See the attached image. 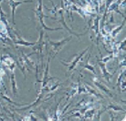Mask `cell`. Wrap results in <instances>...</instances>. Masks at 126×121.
<instances>
[{"label":"cell","instance_id":"cell-1","mask_svg":"<svg viewBox=\"0 0 126 121\" xmlns=\"http://www.w3.org/2000/svg\"><path fill=\"white\" fill-rule=\"evenodd\" d=\"M35 15H36V17L38 18V20L40 23V26L44 28L45 30H49V31H55V30H60V29H63V27H57V28H51L48 27L47 26L45 25L44 21H43V18L44 17H47V18H52V19H56V17H50V16H47L46 15H44L43 13V2L42 0H38V5H37V7L35 9Z\"/></svg>","mask_w":126,"mask_h":121},{"label":"cell","instance_id":"cell-2","mask_svg":"<svg viewBox=\"0 0 126 121\" xmlns=\"http://www.w3.org/2000/svg\"><path fill=\"white\" fill-rule=\"evenodd\" d=\"M90 48H91V47H87V48L83 50L82 52H80L79 54H78L77 56H75V57H74V59H73L72 61H70L69 63H65V62H63V61H61V64L64 65V66H68V71L71 72L72 70H74V69L76 68L77 65H78L80 61L83 60V56H84V55H85L86 53L90 50Z\"/></svg>","mask_w":126,"mask_h":121},{"label":"cell","instance_id":"cell-3","mask_svg":"<svg viewBox=\"0 0 126 121\" xmlns=\"http://www.w3.org/2000/svg\"><path fill=\"white\" fill-rule=\"evenodd\" d=\"M71 38H72V37H66V38H63V39H61V40H60V41H53V40H50V39L47 37V40L48 41V43L50 45L51 49L53 51V54L56 55L57 53H59L60 50L62 49V47H64L69 41L71 40Z\"/></svg>","mask_w":126,"mask_h":121},{"label":"cell","instance_id":"cell-4","mask_svg":"<svg viewBox=\"0 0 126 121\" xmlns=\"http://www.w3.org/2000/svg\"><path fill=\"white\" fill-rule=\"evenodd\" d=\"M44 30L41 29L40 30V36L38 37V40L36 41L34 44V46H32V49H33V53H37L38 55H41L42 56V52H43V47H44L45 42H44ZM32 54H29V56H31Z\"/></svg>","mask_w":126,"mask_h":121},{"label":"cell","instance_id":"cell-5","mask_svg":"<svg viewBox=\"0 0 126 121\" xmlns=\"http://www.w3.org/2000/svg\"><path fill=\"white\" fill-rule=\"evenodd\" d=\"M57 13H59V15L60 16V19L59 20V21L61 23V25H62V27H64L65 29H66L67 31L69 32V34L70 35H74V36H76V37H82V36H85L87 33H88V30L86 32H84V33H81V34H79V33H76V32H74V31H72L70 28L67 26V24H66V22H65V20H64V9L63 8H60V10H58V12Z\"/></svg>","mask_w":126,"mask_h":121},{"label":"cell","instance_id":"cell-6","mask_svg":"<svg viewBox=\"0 0 126 121\" xmlns=\"http://www.w3.org/2000/svg\"><path fill=\"white\" fill-rule=\"evenodd\" d=\"M33 0H25V1H16V0H9V6L11 8V13H12V22L15 25V13L17 6L25 3H31Z\"/></svg>","mask_w":126,"mask_h":121},{"label":"cell","instance_id":"cell-7","mask_svg":"<svg viewBox=\"0 0 126 121\" xmlns=\"http://www.w3.org/2000/svg\"><path fill=\"white\" fill-rule=\"evenodd\" d=\"M97 64L99 65L100 68H101V74H102V77H103V78H105V79L107 80V82L110 83V78L113 77V75H114V73H115V72H113V73H110V72H109V70L107 69V67H106V64H105V63H103V62H101L100 59L98 60Z\"/></svg>","mask_w":126,"mask_h":121},{"label":"cell","instance_id":"cell-8","mask_svg":"<svg viewBox=\"0 0 126 121\" xmlns=\"http://www.w3.org/2000/svg\"><path fill=\"white\" fill-rule=\"evenodd\" d=\"M92 82H93V84H94L95 86L99 88V89L101 90V92H103L104 94L108 95L110 97H112V96H113V95L111 94V91L109 89V87H108L107 86H105L103 83H101V81L99 80V78H92Z\"/></svg>","mask_w":126,"mask_h":121},{"label":"cell","instance_id":"cell-9","mask_svg":"<svg viewBox=\"0 0 126 121\" xmlns=\"http://www.w3.org/2000/svg\"><path fill=\"white\" fill-rule=\"evenodd\" d=\"M49 61H50V57L47 59V66H46V68L44 69V74H43V78L41 80V90H44L46 88V87L48 84V81L50 80L49 78V75H48V70H49Z\"/></svg>","mask_w":126,"mask_h":121},{"label":"cell","instance_id":"cell-10","mask_svg":"<svg viewBox=\"0 0 126 121\" xmlns=\"http://www.w3.org/2000/svg\"><path fill=\"white\" fill-rule=\"evenodd\" d=\"M1 62L3 63L4 66L8 67L10 71L14 72L15 67H16V63H15L14 59L11 56H2L1 57Z\"/></svg>","mask_w":126,"mask_h":121},{"label":"cell","instance_id":"cell-11","mask_svg":"<svg viewBox=\"0 0 126 121\" xmlns=\"http://www.w3.org/2000/svg\"><path fill=\"white\" fill-rule=\"evenodd\" d=\"M14 36L16 37V39H13L14 41V43L16 44V45H18V46H24V47H32V46H34L35 42H28V41L24 40L22 37L19 36V34H17V32L16 31H14Z\"/></svg>","mask_w":126,"mask_h":121},{"label":"cell","instance_id":"cell-12","mask_svg":"<svg viewBox=\"0 0 126 121\" xmlns=\"http://www.w3.org/2000/svg\"><path fill=\"white\" fill-rule=\"evenodd\" d=\"M121 1H122V0H117V1L112 2V3L110 4V6H109V8H108V13L109 12H116V13H118L119 15H121V16H123V18H125V15L123 14V13L119 10V5H120Z\"/></svg>","mask_w":126,"mask_h":121},{"label":"cell","instance_id":"cell-13","mask_svg":"<svg viewBox=\"0 0 126 121\" xmlns=\"http://www.w3.org/2000/svg\"><path fill=\"white\" fill-rule=\"evenodd\" d=\"M100 20H101V17L99 16H97L95 17V19L93 20V24L92 25L91 28L95 32V36H96V38H97V43L99 42V37H100V29H99V23H100Z\"/></svg>","mask_w":126,"mask_h":121},{"label":"cell","instance_id":"cell-14","mask_svg":"<svg viewBox=\"0 0 126 121\" xmlns=\"http://www.w3.org/2000/svg\"><path fill=\"white\" fill-rule=\"evenodd\" d=\"M11 77H10V82H11V88H12L13 94L16 96L17 92H18V86L16 84V77H15V72H11Z\"/></svg>","mask_w":126,"mask_h":121},{"label":"cell","instance_id":"cell-15","mask_svg":"<svg viewBox=\"0 0 126 121\" xmlns=\"http://www.w3.org/2000/svg\"><path fill=\"white\" fill-rule=\"evenodd\" d=\"M91 56H92V53L89 52L88 55H87V59H86V62H85V65L82 67L81 70H83V69H88V70H90L91 72H92L94 75H96L97 73H96V71H95V68L93 66H92L90 63H89V60H90V58H91Z\"/></svg>","mask_w":126,"mask_h":121},{"label":"cell","instance_id":"cell-16","mask_svg":"<svg viewBox=\"0 0 126 121\" xmlns=\"http://www.w3.org/2000/svg\"><path fill=\"white\" fill-rule=\"evenodd\" d=\"M84 87H85L86 90H87V93L92 94V95L95 96L96 97H98V98H101V99H104V96H103V95H101V94L98 93L96 90H94L93 88H92V87L89 86L88 83H85V84H84Z\"/></svg>","mask_w":126,"mask_h":121},{"label":"cell","instance_id":"cell-17","mask_svg":"<svg viewBox=\"0 0 126 121\" xmlns=\"http://www.w3.org/2000/svg\"><path fill=\"white\" fill-rule=\"evenodd\" d=\"M124 26H125V18H123V23H122V25L119 26V27H115L110 31V35L111 36V37H112V38H115V37H117V35L119 34V33L122 31V29L124 27Z\"/></svg>","mask_w":126,"mask_h":121},{"label":"cell","instance_id":"cell-18","mask_svg":"<svg viewBox=\"0 0 126 121\" xmlns=\"http://www.w3.org/2000/svg\"><path fill=\"white\" fill-rule=\"evenodd\" d=\"M95 112H96V108H94L93 107L92 108H90L86 109V111L84 112V117H82V119H92L95 116Z\"/></svg>","mask_w":126,"mask_h":121},{"label":"cell","instance_id":"cell-19","mask_svg":"<svg viewBox=\"0 0 126 121\" xmlns=\"http://www.w3.org/2000/svg\"><path fill=\"white\" fill-rule=\"evenodd\" d=\"M18 67H19V69H20V70L22 71V73L24 75H25V70H26V68L28 69V70H29V67H28V66H27V64H26L25 60L23 59L22 56H20V57L18 58Z\"/></svg>","mask_w":126,"mask_h":121},{"label":"cell","instance_id":"cell-20","mask_svg":"<svg viewBox=\"0 0 126 121\" xmlns=\"http://www.w3.org/2000/svg\"><path fill=\"white\" fill-rule=\"evenodd\" d=\"M108 109H112V110H115V111H125L124 108H123L121 106L115 105V104H110V105H109L105 108V110H108Z\"/></svg>","mask_w":126,"mask_h":121},{"label":"cell","instance_id":"cell-21","mask_svg":"<svg viewBox=\"0 0 126 121\" xmlns=\"http://www.w3.org/2000/svg\"><path fill=\"white\" fill-rule=\"evenodd\" d=\"M83 93H87V90H86L85 87L79 80V82H78V87H77V94H83Z\"/></svg>","mask_w":126,"mask_h":121},{"label":"cell","instance_id":"cell-22","mask_svg":"<svg viewBox=\"0 0 126 121\" xmlns=\"http://www.w3.org/2000/svg\"><path fill=\"white\" fill-rule=\"evenodd\" d=\"M114 57V56H113V54H110V56H106V57H101L100 60H101V62H103V63H105V64H107L109 61H110V59H112Z\"/></svg>","mask_w":126,"mask_h":121},{"label":"cell","instance_id":"cell-23","mask_svg":"<svg viewBox=\"0 0 126 121\" xmlns=\"http://www.w3.org/2000/svg\"><path fill=\"white\" fill-rule=\"evenodd\" d=\"M125 78V71L123 70V71H122V73L120 74V76H119V78H118V81H117V86H119L120 85V82L123 79H124Z\"/></svg>","mask_w":126,"mask_h":121},{"label":"cell","instance_id":"cell-24","mask_svg":"<svg viewBox=\"0 0 126 121\" xmlns=\"http://www.w3.org/2000/svg\"><path fill=\"white\" fill-rule=\"evenodd\" d=\"M113 2V0H107L106 4H105V7H104V13H108V8L110 6V4Z\"/></svg>","mask_w":126,"mask_h":121},{"label":"cell","instance_id":"cell-25","mask_svg":"<svg viewBox=\"0 0 126 121\" xmlns=\"http://www.w3.org/2000/svg\"><path fill=\"white\" fill-rule=\"evenodd\" d=\"M1 96L3 97L4 99H6V100H7L8 102H11L12 104H14V105H16V106H19V107H21L22 105H19V104H17V103H16V102H14V101H11V99H10L8 96H5V95H1Z\"/></svg>","mask_w":126,"mask_h":121},{"label":"cell","instance_id":"cell-26","mask_svg":"<svg viewBox=\"0 0 126 121\" xmlns=\"http://www.w3.org/2000/svg\"><path fill=\"white\" fill-rule=\"evenodd\" d=\"M119 7H123V8H124V7H125V0H123V2H120Z\"/></svg>","mask_w":126,"mask_h":121},{"label":"cell","instance_id":"cell-27","mask_svg":"<svg viewBox=\"0 0 126 121\" xmlns=\"http://www.w3.org/2000/svg\"><path fill=\"white\" fill-rule=\"evenodd\" d=\"M109 23H114V16H113V14H111V15H110V21H109Z\"/></svg>","mask_w":126,"mask_h":121},{"label":"cell","instance_id":"cell-28","mask_svg":"<svg viewBox=\"0 0 126 121\" xmlns=\"http://www.w3.org/2000/svg\"><path fill=\"white\" fill-rule=\"evenodd\" d=\"M70 3H72V4H74V5H77V2H76L75 0H69Z\"/></svg>","mask_w":126,"mask_h":121}]
</instances>
